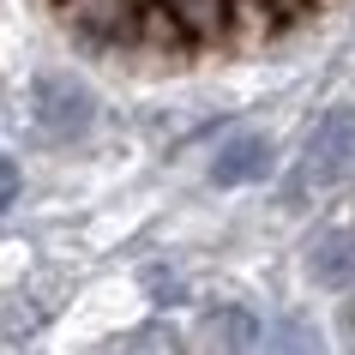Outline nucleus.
<instances>
[{
	"mask_svg": "<svg viewBox=\"0 0 355 355\" xmlns=\"http://www.w3.org/2000/svg\"><path fill=\"white\" fill-rule=\"evenodd\" d=\"M355 175V109H325L307 132V150H301V168L289 175V205H301V187H337Z\"/></svg>",
	"mask_w": 355,
	"mask_h": 355,
	"instance_id": "obj_1",
	"label": "nucleus"
},
{
	"mask_svg": "<svg viewBox=\"0 0 355 355\" xmlns=\"http://www.w3.org/2000/svg\"><path fill=\"white\" fill-rule=\"evenodd\" d=\"M307 271L319 289H355V229H319L307 241Z\"/></svg>",
	"mask_w": 355,
	"mask_h": 355,
	"instance_id": "obj_4",
	"label": "nucleus"
},
{
	"mask_svg": "<svg viewBox=\"0 0 355 355\" xmlns=\"http://www.w3.org/2000/svg\"><path fill=\"white\" fill-rule=\"evenodd\" d=\"M211 355H259L265 349V319L241 301H229V307H211Z\"/></svg>",
	"mask_w": 355,
	"mask_h": 355,
	"instance_id": "obj_6",
	"label": "nucleus"
},
{
	"mask_svg": "<svg viewBox=\"0 0 355 355\" xmlns=\"http://www.w3.org/2000/svg\"><path fill=\"white\" fill-rule=\"evenodd\" d=\"M271 175V139L265 132H229L211 157V187H247Z\"/></svg>",
	"mask_w": 355,
	"mask_h": 355,
	"instance_id": "obj_3",
	"label": "nucleus"
},
{
	"mask_svg": "<svg viewBox=\"0 0 355 355\" xmlns=\"http://www.w3.org/2000/svg\"><path fill=\"white\" fill-rule=\"evenodd\" d=\"M31 121H37L42 139L73 145V139H85V132H91L96 96L85 91L73 73H37V78H31Z\"/></svg>",
	"mask_w": 355,
	"mask_h": 355,
	"instance_id": "obj_2",
	"label": "nucleus"
},
{
	"mask_svg": "<svg viewBox=\"0 0 355 355\" xmlns=\"http://www.w3.org/2000/svg\"><path fill=\"white\" fill-rule=\"evenodd\" d=\"M127 355H187V349H181V337L168 331V325H145V331H132Z\"/></svg>",
	"mask_w": 355,
	"mask_h": 355,
	"instance_id": "obj_10",
	"label": "nucleus"
},
{
	"mask_svg": "<svg viewBox=\"0 0 355 355\" xmlns=\"http://www.w3.org/2000/svg\"><path fill=\"white\" fill-rule=\"evenodd\" d=\"M235 6H253L265 24H277V19H289V12H295L301 0H235Z\"/></svg>",
	"mask_w": 355,
	"mask_h": 355,
	"instance_id": "obj_11",
	"label": "nucleus"
},
{
	"mask_svg": "<svg viewBox=\"0 0 355 355\" xmlns=\"http://www.w3.org/2000/svg\"><path fill=\"white\" fill-rule=\"evenodd\" d=\"M12 199H19V168L0 157V211H12Z\"/></svg>",
	"mask_w": 355,
	"mask_h": 355,
	"instance_id": "obj_12",
	"label": "nucleus"
},
{
	"mask_svg": "<svg viewBox=\"0 0 355 355\" xmlns=\"http://www.w3.org/2000/svg\"><path fill=\"white\" fill-rule=\"evenodd\" d=\"M163 12L175 19L181 37H223L235 19V0H163Z\"/></svg>",
	"mask_w": 355,
	"mask_h": 355,
	"instance_id": "obj_7",
	"label": "nucleus"
},
{
	"mask_svg": "<svg viewBox=\"0 0 355 355\" xmlns=\"http://www.w3.org/2000/svg\"><path fill=\"white\" fill-rule=\"evenodd\" d=\"M145 295L157 301V307H181V301H187V277H181V271H175V265H145Z\"/></svg>",
	"mask_w": 355,
	"mask_h": 355,
	"instance_id": "obj_9",
	"label": "nucleus"
},
{
	"mask_svg": "<svg viewBox=\"0 0 355 355\" xmlns=\"http://www.w3.org/2000/svg\"><path fill=\"white\" fill-rule=\"evenodd\" d=\"M259 355H325V349H319V331L301 313H283V319L265 325V349Z\"/></svg>",
	"mask_w": 355,
	"mask_h": 355,
	"instance_id": "obj_8",
	"label": "nucleus"
},
{
	"mask_svg": "<svg viewBox=\"0 0 355 355\" xmlns=\"http://www.w3.org/2000/svg\"><path fill=\"white\" fill-rule=\"evenodd\" d=\"M67 19L91 42H127L139 31V6L132 0H67Z\"/></svg>",
	"mask_w": 355,
	"mask_h": 355,
	"instance_id": "obj_5",
	"label": "nucleus"
}]
</instances>
